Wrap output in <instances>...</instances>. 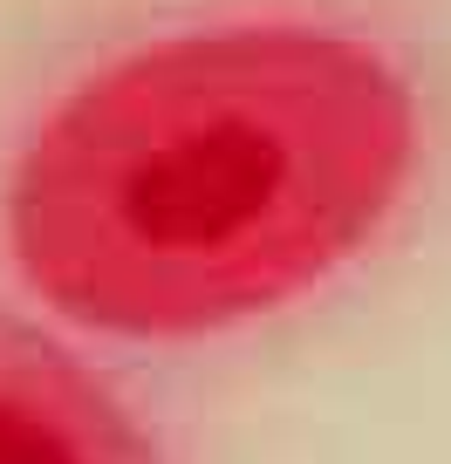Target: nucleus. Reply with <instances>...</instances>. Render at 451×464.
Instances as JSON below:
<instances>
[{"instance_id": "f257e3e1", "label": "nucleus", "mask_w": 451, "mask_h": 464, "mask_svg": "<svg viewBox=\"0 0 451 464\" xmlns=\"http://www.w3.org/2000/svg\"><path fill=\"white\" fill-rule=\"evenodd\" d=\"M417 171L390 55L301 21L144 42L69 89L7 171V253L55 321L199 342L356 260Z\"/></svg>"}, {"instance_id": "f03ea898", "label": "nucleus", "mask_w": 451, "mask_h": 464, "mask_svg": "<svg viewBox=\"0 0 451 464\" xmlns=\"http://www.w3.org/2000/svg\"><path fill=\"white\" fill-rule=\"evenodd\" d=\"M0 464H172L69 334L0 301Z\"/></svg>"}]
</instances>
